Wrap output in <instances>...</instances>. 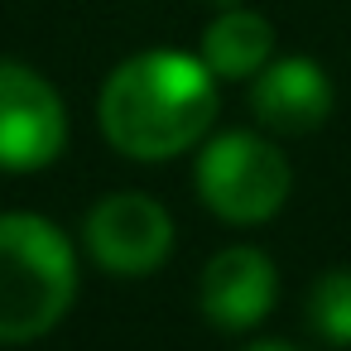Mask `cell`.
I'll return each instance as SVG.
<instances>
[{"label": "cell", "mask_w": 351, "mask_h": 351, "mask_svg": "<svg viewBox=\"0 0 351 351\" xmlns=\"http://www.w3.org/2000/svg\"><path fill=\"white\" fill-rule=\"evenodd\" d=\"M101 135L130 159L183 154L217 116L212 68L188 53L154 49L121 63L101 87Z\"/></svg>", "instance_id": "cell-1"}, {"label": "cell", "mask_w": 351, "mask_h": 351, "mask_svg": "<svg viewBox=\"0 0 351 351\" xmlns=\"http://www.w3.org/2000/svg\"><path fill=\"white\" fill-rule=\"evenodd\" d=\"M77 260L68 236L44 217H0V341H34L68 313Z\"/></svg>", "instance_id": "cell-2"}, {"label": "cell", "mask_w": 351, "mask_h": 351, "mask_svg": "<svg viewBox=\"0 0 351 351\" xmlns=\"http://www.w3.org/2000/svg\"><path fill=\"white\" fill-rule=\"evenodd\" d=\"M289 159L265 145L260 135H221L207 145L202 164H197V193L202 202L226 217V221H265L284 207L289 197Z\"/></svg>", "instance_id": "cell-3"}, {"label": "cell", "mask_w": 351, "mask_h": 351, "mask_svg": "<svg viewBox=\"0 0 351 351\" xmlns=\"http://www.w3.org/2000/svg\"><path fill=\"white\" fill-rule=\"evenodd\" d=\"M63 140L68 116L58 92L20 63H0V169L34 173L63 154Z\"/></svg>", "instance_id": "cell-4"}, {"label": "cell", "mask_w": 351, "mask_h": 351, "mask_svg": "<svg viewBox=\"0 0 351 351\" xmlns=\"http://www.w3.org/2000/svg\"><path fill=\"white\" fill-rule=\"evenodd\" d=\"M87 245H92L97 265H106L116 274H149L164 265V255L173 245V221L154 197L116 193V197H101L92 207Z\"/></svg>", "instance_id": "cell-5"}, {"label": "cell", "mask_w": 351, "mask_h": 351, "mask_svg": "<svg viewBox=\"0 0 351 351\" xmlns=\"http://www.w3.org/2000/svg\"><path fill=\"white\" fill-rule=\"evenodd\" d=\"M274 308V265L255 245H231L202 269V313L212 327L245 332Z\"/></svg>", "instance_id": "cell-6"}, {"label": "cell", "mask_w": 351, "mask_h": 351, "mask_svg": "<svg viewBox=\"0 0 351 351\" xmlns=\"http://www.w3.org/2000/svg\"><path fill=\"white\" fill-rule=\"evenodd\" d=\"M250 106H255V116L269 130L303 135V130H317L327 121V111H332V82L322 77L317 63L284 58V63L265 68V77L250 92Z\"/></svg>", "instance_id": "cell-7"}, {"label": "cell", "mask_w": 351, "mask_h": 351, "mask_svg": "<svg viewBox=\"0 0 351 351\" xmlns=\"http://www.w3.org/2000/svg\"><path fill=\"white\" fill-rule=\"evenodd\" d=\"M269 49H274V29L250 10H221L202 34V58L221 77H250L255 68H265Z\"/></svg>", "instance_id": "cell-8"}, {"label": "cell", "mask_w": 351, "mask_h": 351, "mask_svg": "<svg viewBox=\"0 0 351 351\" xmlns=\"http://www.w3.org/2000/svg\"><path fill=\"white\" fill-rule=\"evenodd\" d=\"M308 317H313V327H317L327 341H337V346L351 341V269H327V274L313 284Z\"/></svg>", "instance_id": "cell-9"}, {"label": "cell", "mask_w": 351, "mask_h": 351, "mask_svg": "<svg viewBox=\"0 0 351 351\" xmlns=\"http://www.w3.org/2000/svg\"><path fill=\"white\" fill-rule=\"evenodd\" d=\"M250 351H289V346H250Z\"/></svg>", "instance_id": "cell-10"}]
</instances>
